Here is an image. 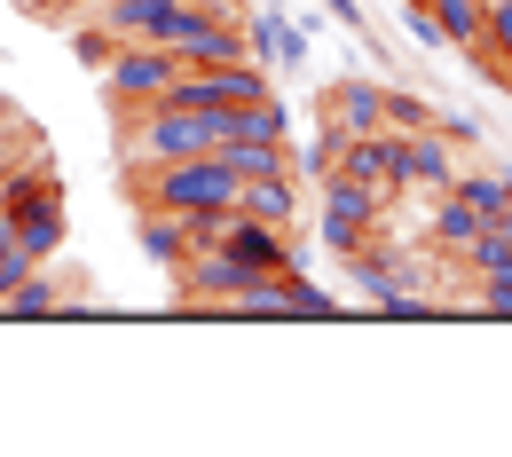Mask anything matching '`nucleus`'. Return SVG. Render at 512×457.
<instances>
[{
  "mask_svg": "<svg viewBox=\"0 0 512 457\" xmlns=\"http://www.w3.org/2000/svg\"><path fill=\"white\" fill-rule=\"evenodd\" d=\"M245 174L221 158V150H197V158H166V166H142L134 197L150 213H213V205H237Z\"/></svg>",
  "mask_w": 512,
  "mask_h": 457,
  "instance_id": "1",
  "label": "nucleus"
},
{
  "mask_svg": "<svg viewBox=\"0 0 512 457\" xmlns=\"http://www.w3.org/2000/svg\"><path fill=\"white\" fill-rule=\"evenodd\" d=\"M0 213H8V245H24L32 261L64 253V190H56V174H48L40 150L0 182Z\"/></svg>",
  "mask_w": 512,
  "mask_h": 457,
  "instance_id": "2",
  "label": "nucleus"
},
{
  "mask_svg": "<svg viewBox=\"0 0 512 457\" xmlns=\"http://www.w3.org/2000/svg\"><path fill=\"white\" fill-rule=\"evenodd\" d=\"M386 213H394V197L363 190V182H347V174H323V197H316V237L323 253H363V245H379L386 237Z\"/></svg>",
  "mask_w": 512,
  "mask_h": 457,
  "instance_id": "3",
  "label": "nucleus"
},
{
  "mask_svg": "<svg viewBox=\"0 0 512 457\" xmlns=\"http://www.w3.org/2000/svg\"><path fill=\"white\" fill-rule=\"evenodd\" d=\"M174 71H182V48H166V40H119V56L103 64V87H111L119 111H142V103L166 95Z\"/></svg>",
  "mask_w": 512,
  "mask_h": 457,
  "instance_id": "4",
  "label": "nucleus"
},
{
  "mask_svg": "<svg viewBox=\"0 0 512 457\" xmlns=\"http://www.w3.org/2000/svg\"><path fill=\"white\" fill-rule=\"evenodd\" d=\"M174 276H182V308H221V316H237V300L260 284V268H245L237 253H221V245L190 253Z\"/></svg>",
  "mask_w": 512,
  "mask_h": 457,
  "instance_id": "5",
  "label": "nucleus"
},
{
  "mask_svg": "<svg viewBox=\"0 0 512 457\" xmlns=\"http://www.w3.org/2000/svg\"><path fill=\"white\" fill-rule=\"evenodd\" d=\"M339 174L347 182H363V190L394 197L402 190V134L379 127V134H347V150H339Z\"/></svg>",
  "mask_w": 512,
  "mask_h": 457,
  "instance_id": "6",
  "label": "nucleus"
},
{
  "mask_svg": "<svg viewBox=\"0 0 512 457\" xmlns=\"http://www.w3.org/2000/svg\"><path fill=\"white\" fill-rule=\"evenodd\" d=\"M95 24H111L119 40H174V24L190 16V0H103L87 8Z\"/></svg>",
  "mask_w": 512,
  "mask_h": 457,
  "instance_id": "7",
  "label": "nucleus"
},
{
  "mask_svg": "<svg viewBox=\"0 0 512 457\" xmlns=\"http://www.w3.org/2000/svg\"><path fill=\"white\" fill-rule=\"evenodd\" d=\"M292 229H268V221H253V213H229V229H221V253H237L245 268H260V276H276V268H292V245H284Z\"/></svg>",
  "mask_w": 512,
  "mask_h": 457,
  "instance_id": "8",
  "label": "nucleus"
},
{
  "mask_svg": "<svg viewBox=\"0 0 512 457\" xmlns=\"http://www.w3.org/2000/svg\"><path fill=\"white\" fill-rule=\"evenodd\" d=\"M237 213H253V221H268V229H292V221H300V190H292V166L245 174V190H237Z\"/></svg>",
  "mask_w": 512,
  "mask_h": 457,
  "instance_id": "9",
  "label": "nucleus"
},
{
  "mask_svg": "<svg viewBox=\"0 0 512 457\" xmlns=\"http://www.w3.org/2000/svg\"><path fill=\"white\" fill-rule=\"evenodd\" d=\"M402 190H457V158L442 150V127L402 134Z\"/></svg>",
  "mask_w": 512,
  "mask_h": 457,
  "instance_id": "10",
  "label": "nucleus"
},
{
  "mask_svg": "<svg viewBox=\"0 0 512 457\" xmlns=\"http://www.w3.org/2000/svg\"><path fill=\"white\" fill-rule=\"evenodd\" d=\"M473 237H481V213H473V205H465L457 190H434V213H426V245H434L442 261H457Z\"/></svg>",
  "mask_w": 512,
  "mask_h": 457,
  "instance_id": "11",
  "label": "nucleus"
},
{
  "mask_svg": "<svg viewBox=\"0 0 512 457\" xmlns=\"http://www.w3.org/2000/svg\"><path fill=\"white\" fill-rule=\"evenodd\" d=\"M331 119L347 134H379L386 127V87H371V79H339L331 87Z\"/></svg>",
  "mask_w": 512,
  "mask_h": 457,
  "instance_id": "12",
  "label": "nucleus"
},
{
  "mask_svg": "<svg viewBox=\"0 0 512 457\" xmlns=\"http://www.w3.org/2000/svg\"><path fill=\"white\" fill-rule=\"evenodd\" d=\"M426 8H434V24H442L449 48H465V56L489 48V0H426Z\"/></svg>",
  "mask_w": 512,
  "mask_h": 457,
  "instance_id": "13",
  "label": "nucleus"
},
{
  "mask_svg": "<svg viewBox=\"0 0 512 457\" xmlns=\"http://www.w3.org/2000/svg\"><path fill=\"white\" fill-rule=\"evenodd\" d=\"M134 237H142V253H150L158 268H182V261H190V229H182L174 213H150V205H142V221H134Z\"/></svg>",
  "mask_w": 512,
  "mask_h": 457,
  "instance_id": "14",
  "label": "nucleus"
},
{
  "mask_svg": "<svg viewBox=\"0 0 512 457\" xmlns=\"http://www.w3.org/2000/svg\"><path fill=\"white\" fill-rule=\"evenodd\" d=\"M457 197H465L481 221H505V213H512V174H505V166H489V174H457Z\"/></svg>",
  "mask_w": 512,
  "mask_h": 457,
  "instance_id": "15",
  "label": "nucleus"
},
{
  "mask_svg": "<svg viewBox=\"0 0 512 457\" xmlns=\"http://www.w3.org/2000/svg\"><path fill=\"white\" fill-rule=\"evenodd\" d=\"M56 308H64V284H56V268L40 261L16 292H8V308H0V316H56Z\"/></svg>",
  "mask_w": 512,
  "mask_h": 457,
  "instance_id": "16",
  "label": "nucleus"
},
{
  "mask_svg": "<svg viewBox=\"0 0 512 457\" xmlns=\"http://www.w3.org/2000/svg\"><path fill=\"white\" fill-rule=\"evenodd\" d=\"M339 150H347V127H339V119H331V111H323L316 119V142H308V150H292V174H339Z\"/></svg>",
  "mask_w": 512,
  "mask_h": 457,
  "instance_id": "17",
  "label": "nucleus"
},
{
  "mask_svg": "<svg viewBox=\"0 0 512 457\" xmlns=\"http://www.w3.org/2000/svg\"><path fill=\"white\" fill-rule=\"evenodd\" d=\"M276 300H284V316H331L339 300L323 292V284H308L300 268H276Z\"/></svg>",
  "mask_w": 512,
  "mask_h": 457,
  "instance_id": "18",
  "label": "nucleus"
},
{
  "mask_svg": "<svg viewBox=\"0 0 512 457\" xmlns=\"http://www.w3.org/2000/svg\"><path fill=\"white\" fill-rule=\"evenodd\" d=\"M71 56H79V64H87V71H103V64H111V56H119V32L87 16V24H71Z\"/></svg>",
  "mask_w": 512,
  "mask_h": 457,
  "instance_id": "19",
  "label": "nucleus"
},
{
  "mask_svg": "<svg viewBox=\"0 0 512 457\" xmlns=\"http://www.w3.org/2000/svg\"><path fill=\"white\" fill-rule=\"evenodd\" d=\"M434 119H442V111H426L410 87H386V127L394 134H418V127H434Z\"/></svg>",
  "mask_w": 512,
  "mask_h": 457,
  "instance_id": "20",
  "label": "nucleus"
},
{
  "mask_svg": "<svg viewBox=\"0 0 512 457\" xmlns=\"http://www.w3.org/2000/svg\"><path fill=\"white\" fill-rule=\"evenodd\" d=\"M402 24H410V40H418V48H449V40H442V24H434V8H426V0H410V16H402Z\"/></svg>",
  "mask_w": 512,
  "mask_h": 457,
  "instance_id": "21",
  "label": "nucleus"
},
{
  "mask_svg": "<svg viewBox=\"0 0 512 457\" xmlns=\"http://www.w3.org/2000/svg\"><path fill=\"white\" fill-rule=\"evenodd\" d=\"M489 48H497V56L512 48V0H489Z\"/></svg>",
  "mask_w": 512,
  "mask_h": 457,
  "instance_id": "22",
  "label": "nucleus"
},
{
  "mask_svg": "<svg viewBox=\"0 0 512 457\" xmlns=\"http://www.w3.org/2000/svg\"><path fill=\"white\" fill-rule=\"evenodd\" d=\"M323 16H331V24H347V32H355V40H363V32H371V24H363V8H355V0H316Z\"/></svg>",
  "mask_w": 512,
  "mask_h": 457,
  "instance_id": "23",
  "label": "nucleus"
},
{
  "mask_svg": "<svg viewBox=\"0 0 512 457\" xmlns=\"http://www.w3.org/2000/svg\"><path fill=\"white\" fill-rule=\"evenodd\" d=\"M16 8H24V16H40V24H56V16H64V0H16Z\"/></svg>",
  "mask_w": 512,
  "mask_h": 457,
  "instance_id": "24",
  "label": "nucleus"
},
{
  "mask_svg": "<svg viewBox=\"0 0 512 457\" xmlns=\"http://www.w3.org/2000/svg\"><path fill=\"white\" fill-rule=\"evenodd\" d=\"M8 119H16V111H8V95H0V127H8Z\"/></svg>",
  "mask_w": 512,
  "mask_h": 457,
  "instance_id": "25",
  "label": "nucleus"
},
{
  "mask_svg": "<svg viewBox=\"0 0 512 457\" xmlns=\"http://www.w3.org/2000/svg\"><path fill=\"white\" fill-rule=\"evenodd\" d=\"M505 87H512V48H505Z\"/></svg>",
  "mask_w": 512,
  "mask_h": 457,
  "instance_id": "26",
  "label": "nucleus"
},
{
  "mask_svg": "<svg viewBox=\"0 0 512 457\" xmlns=\"http://www.w3.org/2000/svg\"><path fill=\"white\" fill-rule=\"evenodd\" d=\"M260 8H284V0H260Z\"/></svg>",
  "mask_w": 512,
  "mask_h": 457,
  "instance_id": "27",
  "label": "nucleus"
},
{
  "mask_svg": "<svg viewBox=\"0 0 512 457\" xmlns=\"http://www.w3.org/2000/svg\"><path fill=\"white\" fill-rule=\"evenodd\" d=\"M505 229H512V213H505Z\"/></svg>",
  "mask_w": 512,
  "mask_h": 457,
  "instance_id": "28",
  "label": "nucleus"
}]
</instances>
